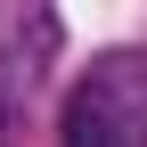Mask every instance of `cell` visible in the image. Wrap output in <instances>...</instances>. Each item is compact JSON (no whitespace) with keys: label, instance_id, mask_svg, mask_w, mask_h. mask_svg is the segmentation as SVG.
Listing matches in <instances>:
<instances>
[{"label":"cell","instance_id":"6da1fadb","mask_svg":"<svg viewBox=\"0 0 147 147\" xmlns=\"http://www.w3.org/2000/svg\"><path fill=\"white\" fill-rule=\"evenodd\" d=\"M57 147H147V49H106L65 90Z\"/></svg>","mask_w":147,"mask_h":147},{"label":"cell","instance_id":"7a4b0ae2","mask_svg":"<svg viewBox=\"0 0 147 147\" xmlns=\"http://www.w3.org/2000/svg\"><path fill=\"white\" fill-rule=\"evenodd\" d=\"M57 41H65V25L49 8H0V49H8V74L16 82H33V74L57 57Z\"/></svg>","mask_w":147,"mask_h":147}]
</instances>
